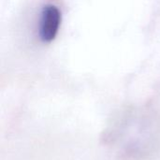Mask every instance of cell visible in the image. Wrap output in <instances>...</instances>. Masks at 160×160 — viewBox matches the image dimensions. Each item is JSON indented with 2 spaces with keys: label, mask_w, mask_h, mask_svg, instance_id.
<instances>
[{
  "label": "cell",
  "mask_w": 160,
  "mask_h": 160,
  "mask_svg": "<svg viewBox=\"0 0 160 160\" xmlns=\"http://www.w3.org/2000/svg\"><path fill=\"white\" fill-rule=\"evenodd\" d=\"M62 14L60 9L52 5H45L40 12L38 36L41 41L50 43L55 39L61 25Z\"/></svg>",
  "instance_id": "cell-1"
}]
</instances>
